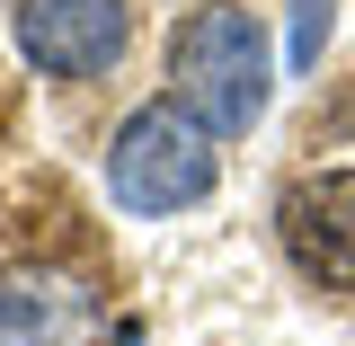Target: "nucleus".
Returning <instances> with one entry per match:
<instances>
[{"label":"nucleus","mask_w":355,"mask_h":346,"mask_svg":"<svg viewBox=\"0 0 355 346\" xmlns=\"http://www.w3.org/2000/svg\"><path fill=\"white\" fill-rule=\"evenodd\" d=\"M169 80L178 107H196L214 133H249L275 98V62H266V18L240 9V0H214L196 9L169 36Z\"/></svg>","instance_id":"f257e3e1"},{"label":"nucleus","mask_w":355,"mask_h":346,"mask_svg":"<svg viewBox=\"0 0 355 346\" xmlns=\"http://www.w3.org/2000/svg\"><path fill=\"white\" fill-rule=\"evenodd\" d=\"M214 125L196 116V107H178V98H151V107H133L116 142H107V196L125 205V214H187V205H205L214 196Z\"/></svg>","instance_id":"f03ea898"},{"label":"nucleus","mask_w":355,"mask_h":346,"mask_svg":"<svg viewBox=\"0 0 355 346\" xmlns=\"http://www.w3.org/2000/svg\"><path fill=\"white\" fill-rule=\"evenodd\" d=\"M18 53L53 71V80H98L116 71V53L133 36V9L125 0H18Z\"/></svg>","instance_id":"7ed1b4c3"},{"label":"nucleus","mask_w":355,"mask_h":346,"mask_svg":"<svg viewBox=\"0 0 355 346\" xmlns=\"http://www.w3.org/2000/svg\"><path fill=\"white\" fill-rule=\"evenodd\" d=\"M275 240L302 284L320 293H355V169H320L275 205Z\"/></svg>","instance_id":"20e7f679"},{"label":"nucleus","mask_w":355,"mask_h":346,"mask_svg":"<svg viewBox=\"0 0 355 346\" xmlns=\"http://www.w3.org/2000/svg\"><path fill=\"white\" fill-rule=\"evenodd\" d=\"M98 329H107L98 284L62 275V266L0 275V346H98Z\"/></svg>","instance_id":"39448f33"},{"label":"nucleus","mask_w":355,"mask_h":346,"mask_svg":"<svg viewBox=\"0 0 355 346\" xmlns=\"http://www.w3.org/2000/svg\"><path fill=\"white\" fill-rule=\"evenodd\" d=\"M320 44H329V0H293V71L320 62Z\"/></svg>","instance_id":"423d86ee"}]
</instances>
